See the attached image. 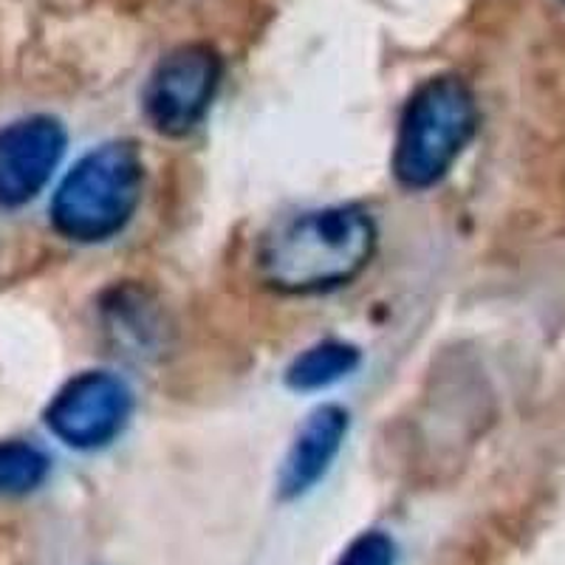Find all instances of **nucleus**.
<instances>
[{"mask_svg": "<svg viewBox=\"0 0 565 565\" xmlns=\"http://www.w3.org/2000/svg\"><path fill=\"white\" fill-rule=\"evenodd\" d=\"M348 433V413L337 405H322L300 424L289 452L282 458L277 492L291 501L311 492L334 463Z\"/></svg>", "mask_w": 565, "mask_h": 565, "instance_id": "obj_7", "label": "nucleus"}, {"mask_svg": "<svg viewBox=\"0 0 565 565\" xmlns=\"http://www.w3.org/2000/svg\"><path fill=\"white\" fill-rule=\"evenodd\" d=\"M63 150V128L49 116H29L0 130V204L32 201L52 179Z\"/></svg>", "mask_w": 565, "mask_h": 565, "instance_id": "obj_6", "label": "nucleus"}, {"mask_svg": "<svg viewBox=\"0 0 565 565\" xmlns=\"http://www.w3.org/2000/svg\"><path fill=\"white\" fill-rule=\"evenodd\" d=\"M337 565H396V546L382 532H365L342 552Z\"/></svg>", "mask_w": 565, "mask_h": 565, "instance_id": "obj_10", "label": "nucleus"}, {"mask_svg": "<svg viewBox=\"0 0 565 565\" xmlns=\"http://www.w3.org/2000/svg\"><path fill=\"white\" fill-rule=\"evenodd\" d=\"M221 83V57L204 43H186L161 57L145 88V110L164 136H184L204 119Z\"/></svg>", "mask_w": 565, "mask_h": 565, "instance_id": "obj_4", "label": "nucleus"}, {"mask_svg": "<svg viewBox=\"0 0 565 565\" xmlns=\"http://www.w3.org/2000/svg\"><path fill=\"white\" fill-rule=\"evenodd\" d=\"M141 156L128 141H110L71 168L52 201V221L65 238L94 244L125 230L141 199Z\"/></svg>", "mask_w": 565, "mask_h": 565, "instance_id": "obj_3", "label": "nucleus"}, {"mask_svg": "<svg viewBox=\"0 0 565 565\" xmlns=\"http://www.w3.org/2000/svg\"><path fill=\"white\" fill-rule=\"evenodd\" d=\"M478 125L472 90L458 77H433L411 97L398 119L393 173L407 190L438 184L463 153Z\"/></svg>", "mask_w": 565, "mask_h": 565, "instance_id": "obj_2", "label": "nucleus"}, {"mask_svg": "<svg viewBox=\"0 0 565 565\" xmlns=\"http://www.w3.org/2000/svg\"><path fill=\"white\" fill-rule=\"evenodd\" d=\"M360 367V351L348 342L340 340H326L317 345L306 348L289 365L286 382L295 391H322L345 376H351Z\"/></svg>", "mask_w": 565, "mask_h": 565, "instance_id": "obj_8", "label": "nucleus"}, {"mask_svg": "<svg viewBox=\"0 0 565 565\" xmlns=\"http://www.w3.org/2000/svg\"><path fill=\"white\" fill-rule=\"evenodd\" d=\"M376 230L360 206H326L286 218L260 241L257 271L286 295L345 286L373 257Z\"/></svg>", "mask_w": 565, "mask_h": 565, "instance_id": "obj_1", "label": "nucleus"}, {"mask_svg": "<svg viewBox=\"0 0 565 565\" xmlns=\"http://www.w3.org/2000/svg\"><path fill=\"white\" fill-rule=\"evenodd\" d=\"M134 411L130 387L108 371L79 373L45 411L54 436L77 450H97L114 441Z\"/></svg>", "mask_w": 565, "mask_h": 565, "instance_id": "obj_5", "label": "nucleus"}, {"mask_svg": "<svg viewBox=\"0 0 565 565\" xmlns=\"http://www.w3.org/2000/svg\"><path fill=\"white\" fill-rule=\"evenodd\" d=\"M49 476V458L23 441L0 444V494H23L38 489Z\"/></svg>", "mask_w": 565, "mask_h": 565, "instance_id": "obj_9", "label": "nucleus"}]
</instances>
